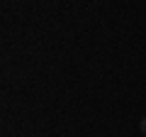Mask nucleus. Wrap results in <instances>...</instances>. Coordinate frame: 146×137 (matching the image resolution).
<instances>
[{"instance_id": "f257e3e1", "label": "nucleus", "mask_w": 146, "mask_h": 137, "mask_svg": "<svg viewBox=\"0 0 146 137\" xmlns=\"http://www.w3.org/2000/svg\"><path fill=\"white\" fill-rule=\"evenodd\" d=\"M139 130H141V135L146 137V118H141V122H139Z\"/></svg>"}]
</instances>
